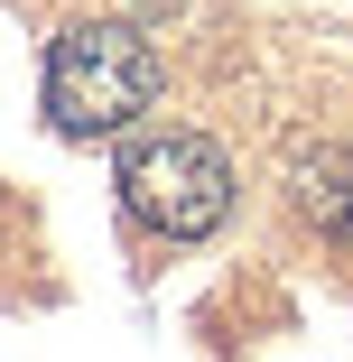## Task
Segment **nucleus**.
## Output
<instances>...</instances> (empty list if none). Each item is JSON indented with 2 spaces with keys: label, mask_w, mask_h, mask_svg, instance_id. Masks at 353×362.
<instances>
[{
  "label": "nucleus",
  "mask_w": 353,
  "mask_h": 362,
  "mask_svg": "<svg viewBox=\"0 0 353 362\" xmlns=\"http://www.w3.org/2000/svg\"><path fill=\"white\" fill-rule=\"evenodd\" d=\"M158 103V47L130 19H75L47 47V130L56 139H121Z\"/></svg>",
  "instance_id": "1"
},
{
  "label": "nucleus",
  "mask_w": 353,
  "mask_h": 362,
  "mask_svg": "<svg viewBox=\"0 0 353 362\" xmlns=\"http://www.w3.org/2000/svg\"><path fill=\"white\" fill-rule=\"evenodd\" d=\"M130 223H149L158 242H204L233 214V158L214 149L204 130H130L121 139V168H112Z\"/></svg>",
  "instance_id": "2"
},
{
  "label": "nucleus",
  "mask_w": 353,
  "mask_h": 362,
  "mask_svg": "<svg viewBox=\"0 0 353 362\" xmlns=\"http://www.w3.org/2000/svg\"><path fill=\"white\" fill-rule=\"evenodd\" d=\"M298 204H307V223L353 242V149H316L298 158Z\"/></svg>",
  "instance_id": "3"
}]
</instances>
